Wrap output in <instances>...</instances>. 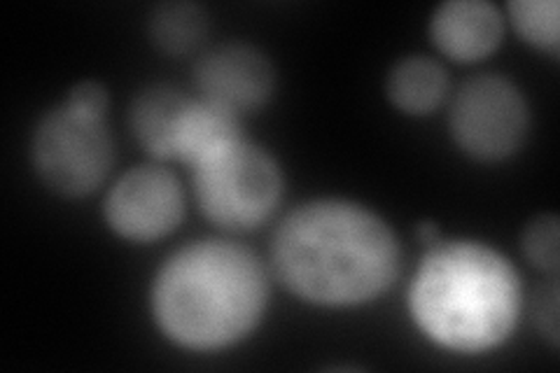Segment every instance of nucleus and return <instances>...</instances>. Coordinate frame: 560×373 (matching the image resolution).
<instances>
[{
	"label": "nucleus",
	"instance_id": "nucleus-1",
	"mask_svg": "<svg viewBox=\"0 0 560 373\" xmlns=\"http://www.w3.org/2000/svg\"><path fill=\"white\" fill-rule=\"evenodd\" d=\"M278 280L318 306H358L388 290L401 247L374 210L343 199L308 201L283 218L271 243Z\"/></svg>",
	"mask_w": 560,
	"mask_h": 373
},
{
	"label": "nucleus",
	"instance_id": "nucleus-2",
	"mask_svg": "<svg viewBox=\"0 0 560 373\" xmlns=\"http://www.w3.org/2000/svg\"><path fill=\"white\" fill-rule=\"evenodd\" d=\"M150 304L168 341L213 352L238 343L259 325L269 304V276L250 247L197 241L162 264Z\"/></svg>",
	"mask_w": 560,
	"mask_h": 373
},
{
	"label": "nucleus",
	"instance_id": "nucleus-3",
	"mask_svg": "<svg viewBox=\"0 0 560 373\" xmlns=\"http://www.w3.org/2000/svg\"><path fill=\"white\" fill-rule=\"evenodd\" d=\"M409 308L432 343L479 354L514 334L523 285L514 264L495 247L477 241L434 243L416 269Z\"/></svg>",
	"mask_w": 560,
	"mask_h": 373
},
{
	"label": "nucleus",
	"instance_id": "nucleus-4",
	"mask_svg": "<svg viewBox=\"0 0 560 373\" xmlns=\"http://www.w3.org/2000/svg\"><path fill=\"white\" fill-rule=\"evenodd\" d=\"M191 171L201 212L222 229H257L273 218L283 199V171L267 150L245 138Z\"/></svg>",
	"mask_w": 560,
	"mask_h": 373
},
{
	"label": "nucleus",
	"instance_id": "nucleus-5",
	"mask_svg": "<svg viewBox=\"0 0 560 373\" xmlns=\"http://www.w3.org/2000/svg\"><path fill=\"white\" fill-rule=\"evenodd\" d=\"M31 162L40 183L66 199L98 189L115 164L108 119L61 103L45 113L33 131Z\"/></svg>",
	"mask_w": 560,
	"mask_h": 373
},
{
	"label": "nucleus",
	"instance_id": "nucleus-6",
	"mask_svg": "<svg viewBox=\"0 0 560 373\" xmlns=\"http://www.w3.org/2000/svg\"><path fill=\"white\" fill-rule=\"evenodd\" d=\"M451 136L477 162H502L525 143L530 110L521 89L502 75H477L451 103Z\"/></svg>",
	"mask_w": 560,
	"mask_h": 373
},
{
	"label": "nucleus",
	"instance_id": "nucleus-7",
	"mask_svg": "<svg viewBox=\"0 0 560 373\" xmlns=\"http://www.w3.org/2000/svg\"><path fill=\"white\" fill-rule=\"evenodd\" d=\"M185 194L178 177L164 166H136L105 197L103 215L119 238L152 243L180 224Z\"/></svg>",
	"mask_w": 560,
	"mask_h": 373
},
{
	"label": "nucleus",
	"instance_id": "nucleus-8",
	"mask_svg": "<svg viewBox=\"0 0 560 373\" xmlns=\"http://www.w3.org/2000/svg\"><path fill=\"white\" fill-rule=\"evenodd\" d=\"M195 80L203 101L241 117L265 108L273 94L276 73L261 49L245 43H226L201 55Z\"/></svg>",
	"mask_w": 560,
	"mask_h": 373
},
{
	"label": "nucleus",
	"instance_id": "nucleus-9",
	"mask_svg": "<svg viewBox=\"0 0 560 373\" xmlns=\"http://www.w3.org/2000/svg\"><path fill=\"white\" fill-rule=\"evenodd\" d=\"M430 35L444 57L475 63L500 47L504 20L488 0H446L432 14Z\"/></svg>",
	"mask_w": 560,
	"mask_h": 373
},
{
	"label": "nucleus",
	"instance_id": "nucleus-10",
	"mask_svg": "<svg viewBox=\"0 0 560 373\" xmlns=\"http://www.w3.org/2000/svg\"><path fill=\"white\" fill-rule=\"evenodd\" d=\"M241 117L203 98H189L173 140V162L197 168L206 159L243 140Z\"/></svg>",
	"mask_w": 560,
	"mask_h": 373
},
{
	"label": "nucleus",
	"instance_id": "nucleus-11",
	"mask_svg": "<svg viewBox=\"0 0 560 373\" xmlns=\"http://www.w3.org/2000/svg\"><path fill=\"white\" fill-rule=\"evenodd\" d=\"M189 96L168 84H154L140 92L129 110L136 140L156 162H173V140Z\"/></svg>",
	"mask_w": 560,
	"mask_h": 373
},
{
	"label": "nucleus",
	"instance_id": "nucleus-12",
	"mask_svg": "<svg viewBox=\"0 0 560 373\" xmlns=\"http://www.w3.org/2000/svg\"><path fill=\"white\" fill-rule=\"evenodd\" d=\"M385 94L397 110L407 115H428L440 108L448 94V75L440 61L423 55L399 59L388 82Z\"/></svg>",
	"mask_w": 560,
	"mask_h": 373
},
{
	"label": "nucleus",
	"instance_id": "nucleus-13",
	"mask_svg": "<svg viewBox=\"0 0 560 373\" xmlns=\"http://www.w3.org/2000/svg\"><path fill=\"white\" fill-rule=\"evenodd\" d=\"M150 38L164 55L180 57L195 51L208 33V16L201 5L175 0L156 5L150 14Z\"/></svg>",
	"mask_w": 560,
	"mask_h": 373
},
{
	"label": "nucleus",
	"instance_id": "nucleus-14",
	"mask_svg": "<svg viewBox=\"0 0 560 373\" xmlns=\"http://www.w3.org/2000/svg\"><path fill=\"white\" fill-rule=\"evenodd\" d=\"M512 24L523 40L549 55H558L560 43V8L558 0H512L506 5Z\"/></svg>",
	"mask_w": 560,
	"mask_h": 373
},
{
	"label": "nucleus",
	"instance_id": "nucleus-15",
	"mask_svg": "<svg viewBox=\"0 0 560 373\" xmlns=\"http://www.w3.org/2000/svg\"><path fill=\"white\" fill-rule=\"evenodd\" d=\"M558 245H560V229L553 212L537 215L535 220L528 222V226L523 229V236H521L523 255L539 271H547V273L558 271L560 266Z\"/></svg>",
	"mask_w": 560,
	"mask_h": 373
},
{
	"label": "nucleus",
	"instance_id": "nucleus-16",
	"mask_svg": "<svg viewBox=\"0 0 560 373\" xmlns=\"http://www.w3.org/2000/svg\"><path fill=\"white\" fill-rule=\"evenodd\" d=\"M66 103H70L73 108H78L82 113L108 117L110 96H108V92H105L103 84H98L94 80H82L73 89H70Z\"/></svg>",
	"mask_w": 560,
	"mask_h": 373
},
{
	"label": "nucleus",
	"instance_id": "nucleus-17",
	"mask_svg": "<svg viewBox=\"0 0 560 373\" xmlns=\"http://www.w3.org/2000/svg\"><path fill=\"white\" fill-rule=\"evenodd\" d=\"M537 317L541 331L547 334V339L558 346V285L551 282V285L539 294L537 301Z\"/></svg>",
	"mask_w": 560,
	"mask_h": 373
},
{
	"label": "nucleus",
	"instance_id": "nucleus-18",
	"mask_svg": "<svg viewBox=\"0 0 560 373\" xmlns=\"http://www.w3.org/2000/svg\"><path fill=\"white\" fill-rule=\"evenodd\" d=\"M416 236H418L420 243L434 245V243H440L442 231H440V226H436L434 222H420V224L416 226Z\"/></svg>",
	"mask_w": 560,
	"mask_h": 373
}]
</instances>
